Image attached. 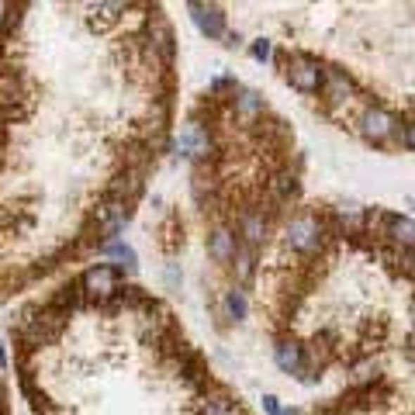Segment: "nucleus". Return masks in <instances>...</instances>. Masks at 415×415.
<instances>
[{
    "mask_svg": "<svg viewBox=\"0 0 415 415\" xmlns=\"http://www.w3.org/2000/svg\"><path fill=\"white\" fill-rule=\"evenodd\" d=\"M332 239L329 225H326V215L319 211H294L288 222H284V246L298 256H319L322 246Z\"/></svg>",
    "mask_w": 415,
    "mask_h": 415,
    "instance_id": "obj_1",
    "label": "nucleus"
},
{
    "mask_svg": "<svg viewBox=\"0 0 415 415\" xmlns=\"http://www.w3.org/2000/svg\"><path fill=\"white\" fill-rule=\"evenodd\" d=\"M277 66H284V80L298 90V94H319L322 87V73H326V63L305 49H290L277 56Z\"/></svg>",
    "mask_w": 415,
    "mask_h": 415,
    "instance_id": "obj_2",
    "label": "nucleus"
},
{
    "mask_svg": "<svg viewBox=\"0 0 415 415\" xmlns=\"http://www.w3.org/2000/svg\"><path fill=\"white\" fill-rule=\"evenodd\" d=\"M357 128H360V135H364L371 146H388L391 139L398 142L402 122H398L395 111H388V108H381V104H367V108L360 111V118H357Z\"/></svg>",
    "mask_w": 415,
    "mask_h": 415,
    "instance_id": "obj_3",
    "label": "nucleus"
},
{
    "mask_svg": "<svg viewBox=\"0 0 415 415\" xmlns=\"http://www.w3.org/2000/svg\"><path fill=\"white\" fill-rule=\"evenodd\" d=\"M177 149H180V156H187L191 163L205 166L215 153H218V146H215V135H211V124L208 122H191L180 128V139H177Z\"/></svg>",
    "mask_w": 415,
    "mask_h": 415,
    "instance_id": "obj_4",
    "label": "nucleus"
},
{
    "mask_svg": "<svg viewBox=\"0 0 415 415\" xmlns=\"http://www.w3.org/2000/svg\"><path fill=\"white\" fill-rule=\"evenodd\" d=\"M77 284H80V290L87 294V298L108 301V298H115V294L122 290V270L111 267V263H94V267L83 270Z\"/></svg>",
    "mask_w": 415,
    "mask_h": 415,
    "instance_id": "obj_5",
    "label": "nucleus"
},
{
    "mask_svg": "<svg viewBox=\"0 0 415 415\" xmlns=\"http://www.w3.org/2000/svg\"><path fill=\"white\" fill-rule=\"evenodd\" d=\"M267 232H270V218L267 211L256 205H243L236 211V239L249 249H260L267 243Z\"/></svg>",
    "mask_w": 415,
    "mask_h": 415,
    "instance_id": "obj_6",
    "label": "nucleus"
},
{
    "mask_svg": "<svg viewBox=\"0 0 415 415\" xmlns=\"http://www.w3.org/2000/svg\"><path fill=\"white\" fill-rule=\"evenodd\" d=\"M353 94H357V80L343 70V66H326V73H322V87H319V97H322V104L326 108H343V104H350L353 101Z\"/></svg>",
    "mask_w": 415,
    "mask_h": 415,
    "instance_id": "obj_7",
    "label": "nucleus"
},
{
    "mask_svg": "<svg viewBox=\"0 0 415 415\" xmlns=\"http://www.w3.org/2000/svg\"><path fill=\"white\" fill-rule=\"evenodd\" d=\"M128 218H132V208L122 205V201H115V198H104V201L97 205V211H94L97 236H101L104 243H115L118 232L128 225Z\"/></svg>",
    "mask_w": 415,
    "mask_h": 415,
    "instance_id": "obj_8",
    "label": "nucleus"
},
{
    "mask_svg": "<svg viewBox=\"0 0 415 415\" xmlns=\"http://www.w3.org/2000/svg\"><path fill=\"white\" fill-rule=\"evenodd\" d=\"M267 194H270V201L281 208L294 205L298 198H301V180H298V170H290V166H281V170H274V177L267 180Z\"/></svg>",
    "mask_w": 415,
    "mask_h": 415,
    "instance_id": "obj_9",
    "label": "nucleus"
},
{
    "mask_svg": "<svg viewBox=\"0 0 415 415\" xmlns=\"http://www.w3.org/2000/svg\"><path fill=\"white\" fill-rule=\"evenodd\" d=\"M187 11H191V18H194V25L205 39H225V21H229L225 7H218V4H187Z\"/></svg>",
    "mask_w": 415,
    "mask_h": 415,
    "instance_id": "obj_10",
    "label": "nucleus"
},
{
    "mask_svg": "<svg viewBox=\"0 0 415 415\" xmlns=\"http://www.w3.org/2000/svg\"><path fill=\"white\" fill-rule=\"evenodd\" d=\"M236 249H239V239H236V229L232 225H215L208 232V256H211V263L229 267L232 256H236Z\"/></svg>",
    "mask_w": 415,
    "mask_h": 415,
    "instance_id": "obj_11",
    "label": "nucleus"
},
{
    "mask_svg": "<svg viewBox=\"0 0 415 415\" xmlns=\"http://www.w3.org/2000/svg\"><path fill=\"white\" fill-rule=\"evenodd\" d=\"M142 177H146L142 170H124V173H115L111 184H108V198H115V201H122V205L132 208L139 198H142V187H146Z\"/></svg>",
    "mask_w": 415,
    "mask_h": 415,
    "instance_id": "obj_12",
    "label": "nucleus"
},
{
    "mask_svg": "<svg viewBox=\"0 0 415 415\" xmlns=\"http://www.w3.org/2000/svg\"><path fill=\"white\" fill-rule=\"evenodd\" d=\"M381 239H388L395 249H412L415 246V222L409 215L388 211V215H384V225H381Z\"/></svg>",
    "mask_w": 415,
    "mask_h": 415,
    "instance_id": "obj_13",
    "label": "nucleus"
},
{
    "mask_svg": "<svg viewBox=\"0 0 415 415\" xmlns=\"http://www.w3.org/2000/svg\"><path fill=\"white\" fill-rule=\"evenodd\" d=\"M229 104H232V115H236L243 124H256L263 115H267V101H263V94L246 90V87H239V90L229 97Z\"/></svg>",
    "mask_w": 415,
    "mask_h": 415,
    "instance_id": "obj_14",
    "label": "nucleus"
},
{
    "mask_svg": "<svg viewBox=\"0 0 415 415\" xmlns=\"http://www.w3.org/2000/svg\"><path fill=\"white\" fill-rule=\"evenodd\" d=\"M274 364L284 374H298L301 364H305V346L294 336H277V343H274Z\"/></svg>",
    "mask_w": 415,
    "mask_h": 415,
    "instance_id": "obj_15",
    "label": "nucleus"
},
{
    "mask_svg": "<svg viewBox=\"0 0 415 415\" xmlns=\"http://www.w3.org/2000/svg\"><path fill=\"white\" fill-rule=\"evenodd\" d=\"M222 308H225V319L229 322H246L249 319V298L243 288H229L222 298Z\"/></svg>",
    "mask_w": 415,
    "mask_h": 415,
    "instance_id": "obj_16",
    "label": "nucleus"
},
{
    "mask_svg": "<svg viewBox=\"0 0 415 415\" xmlns=\"http://www.w3.org/2000/svg\"><path fill=\"white\" fill-rule=\"evenodd\" d=\"M232 267H236V281H239V284H249L253 274H256V249H249L239 243L236 256H232Z\"/></svg>",
    "mask_w": 415,
    "mask_h": 415,
    "instance_id": "obj_17",
    "label": "nucleus"
},
{
    "mask_svg": "<svg viewBox=\"0 0 415 415\" xmlns=\"http://www.w3.org/2000/svg\"><path fill=\"white\" fill-rule=\"evenodd\" d=\"M205 415H246V412H243V405L232 402L225 391H215V395H208Z\"/></svg>",
    "mask_w": 415,
    "mask_h": 415,
    "instance_id": "obj_18",
    "label": "nucleus"
},
{
    "mask_svg": "<svg viewBox=\"0 0 415 415\" xmlns=\"http://www.w3.org/2000/svg\"><path fill=\"white\" fill-rule=\"evenodd\" d=\"M104 253H108V256H118V260H124V267H128V270H135V249H132V246H124V243H118V239H115V243H104Z\"/></svg>",
    "mask_w": 415,
    "mask_h": 415,
    "instance_id": "obj_19",
    "label": "nucleus"
},
{
    "mask_svg": "<svg viewBox=\"0 0 415 415\" xmlns=\"http://www.w3.org/2000/svg\"><path fill=\"white\" fill-rule=\"evenodd\" d=\"M249 56H253L256 63H267V59L274 56V42L263 39V35H260V39H253V45H249Z\"/></svg>",
    "mask_w": 415,
    "mask_h": 415,
    "instance_id": "obj_20",
    "label": "nucleus"
},
{
    "mask_svg": "<svg viewBox=\"0 0 415 415\" xmlns=\"http://www.w3.org/2000/svg\"><path fill=\"white\" fill-rule=\"evenodd\" d=\"M398 263H402V277L415 281V246L412 249H398Z\"/></svg>",
    "mask_w": 415,
    "mask_h": 415,
    "instance_id": "obj_21",
    "label": "nucleus"
},
{
    "mask_svg": "<svg viewBox=\"0 0 415 415\" xmlns=\"http://www.w3.org/2000/svg\"><path fill=\"white\" fill-rule=\"evenodd\" d=\"M398 146L409 149V153H415V122L402 124V132H398Z\"/></svg>",
    "mask_w": 415,
    "mask_h": 415,
    "instance_id": "obj_22",
    "label": "nucleus"
},
{
    "mask_svg": "<svg viewBox=\"0 0 415 415\" xmlns=\"http://www.w3.org/2000/svg\"><path fill=\"white\" fill-rule=\"evenodd\" d=\"M263 412L277 415V412H281V398H277V395H263Z\"/></svg>",
    "mask_w": 415,
    "mask_h": 415,
    "instance_id": "obj_23",
    "label": "nucleus"
},
{
    "mask_svg": "<svg viewBox=\"0 0 415 415\" xmlns=\"http://www.w3.org/2000/svg\"><path fill=\"white\" fill-rule=\"evenodd\" d=\"M225 45H229V49H239V45H243V35H239V32H225Z\"/></svg>",
    "mask_w": 415,
    "mask_h": 415,
    "instance_id": "obj_24",
    "label": "nucleus"
},
{
    "mask_svg": "<svg viewBox=\"0 0 415 415\" xmlns=\"http://www.w3.org/2000/svg\"><path fill=\"white\" fill-rule=\"evenodd\" d=\"M277 415H301V412H298V409H290V405H288V409L281 405V412H277Z\"/></svg>",
    "mask_w": 415,
    "mask_h": 415,
    "instance_id": "obj_25",
    "label": "nucleus"
},
{
    "mask_svg": "<svg viewBox=\"0 0 415 415\" xmlns=\"http://www.w3.org/2000/svg\"><path fill=\"white\" fill-rule=\"evenodd\" d=\"M7 409V395H4V384H0V412Z\"/></svg>",
    "mask_w": 415,
    "mask_h": 415,
    "instance_id": "obj_26",
    "label": "nucleus"
},
{
    "mask_svg": "<svg viewBox=\"0 0 415 415\" xmlns=\"http://www.w3.org/2000/svg\"><path fill=\"white\" fill-rule=\"evenodd\" d=\"M4 360H7V346L0 343V364H4Z\"/></svg>",
    "mask_w": 415,
    "mask_h": 415,
    "instance_id": "obj_27",
    "label": "nucleus"
}]
</instances>
